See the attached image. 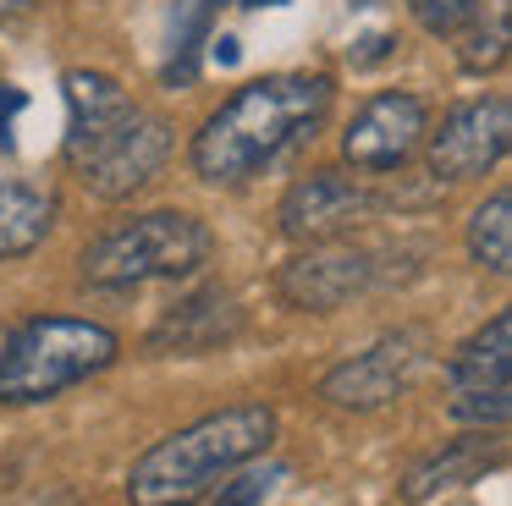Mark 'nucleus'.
Segmentation results:
<instances>
[{
	"label": "nucleus",
	"mask_w": 512,
	"mask_h": 506,
	"mask_svg": "<svg viewBox=\"0 0 512 506\" xmlns=\"http://www.w3.org/2000/svg\"><path fill=\"white\" fill-rule=\"evenodd\" d=\"M331 94V77L320 72H281L243 83L193 132V171L215 187H237L259 176L276 154L320 132V121L331 116Z\"/></svg>",
	"instance_id": "nucleus-1"
},
{
	"label": "nucleus",
	"mask_w": 512,
	"mask_h": 506,
	"mask_svg": "<svg viewBox=\"0 0 512 506\" xmlns=\"http://www.w3.org/2000/svg\"><path fill=\"white\" fill-rule=\"evenodd\" d=\"M276 440V413L265 402H237L177 435L155 440L127 473V501L133 506H193L215 479L254 462Z\"/></svg>",
	"instance_id": "nucleus-2"
},
{
	"label": "nucleus",
	"mask_w": 512,
	"mask_h": 506,
	"mask_svg": "<svg viewBox=\"0 0 512 506\" xmlns=\"http://www.w3.org/2000/svg\"><path fill=\"white\" fill-rule=\"evenodd\" d=\"M116 352H122V341H116L111 325L72 314H39L28 325H17L0 347V402L12 407L50 402L67 385L111 369Z\"/></svg>",
	"instance_id": "nucleus-3"
},
{
	"label": "nucleus",
	"mask_w": 512,
	"mask_h": 506,
	"mask_svg": "<svg viewBox=\"0 0 512 506\" xmlns=\"http://www.w3.org/2000/svg\"><path fill=\"white\" fill-rule=\"evenodd\" d=\"M215 253V237L188 209H149L127 226L105 231L83 248V281L89 286H144L166 275H193Z\"/></svg>",
	"instance_id": "nucleus-4"
},
{
	"label": "nucleus",
	"mask_w": 512,
	"mask_h": 506,
	"mask_svg": "<svg viewBox=\"0 0 512 506\" xmlns=\"http://www.w3.org/2000/svg\"><path fill=\"white\" fill-rule=\"evenodd\" d=\"M507 143H512V105H507V94L468 99V105L446 110L441 127L430 132V171L441 176V182L485 176L490 165L507 154Z\"/></svg>",
	"instance_id": "nucleus-5"
},
{
	"label": "nucleus",
	"mask_w": 512,
	"mask_h": 506,
	"mask_svg": "<svg viewBox=\"0 0 512 506\" xmlns=\"http://www.w3.org/2000/svg\"><path fill=\"white\" fill-rule=\"evenodd\" d=\"M166 160H171V127L160 116H149V110L133 105V116H127L78 171H83V187H89L94 198L116 204V198L138 193L144 182H155Z\"/></svg>",
	"instance_id": "nucleus-6"
},
{
	"label": "nucleus",
	"mask_w": 512,
	"mask_h": 506,
	"mask_svg": "<svg viewBox=\"0 0 512 506\" xmlns=\"http://www.w3.org/2000/svg\"><path fill=\"white\" fill-rule=\"evenodd\" d=\"M430 132V105L419 94H402V88H386L375 94L342 132V154L358 171H397V165L413 160L419 138Z\"/></svg>",
	"instance_id": "nucleus-7"
},
{
	"label": "nucleus",
	"mask_w": 512,
	"mask_h": 506,
	"mask_svg": "<svg viewBox=\"0 0 512 506\" xmlns=\"http://www.w3.org/2000/svg\"><path fill=\"white\" fill-rule=\"evenodd\" d=\"M369 275H375V253L353 248V242H314L309 253L281 264L276 292L287 308H303V314H331L342 308L353 292H364Z\"/></svg>",
	"instance_id": "nucleus-8"
},
{
	"label": "nucleus",
	"mask_w": 512,
	"mask_h": 506,
	"mask_svg": "<svg viewBox=\"0 0 512 506\" xmlns=\"http://www.w3.org/2000/svg\"><path fill=\"white\" fill-rule=\"evenodd\" d=\"M419 336L397 330V336H380L369 352H353L347 363H336L320 380V396L331 407H347V413H375V407L397 402L408 374L419 369Z\"/></svg>",
	"instance_id": "nucleus-9"
},
{
	"label": "nucleus",
	"mask_w": 512,
	"mask_h": 506,
	"mask_svg": "<svg viewBox=\"0 0 512 506\" xmlns=\"http://www.w3.org/2000/svg\"><path fill=\"white\" fill-rule=\"evenodd\" d=\"M369 209H375V198L358 182H347L342 171H309L281 198V231L314 248V242H336L342 231H353Z\"/></svg>",
	"instance_id": "nucleus-10"
},
{
	"label": "nucleus",
	"mask_w": 512,
	"mask_h": 506,
	"mask_svg": "<svg viewBox=\"0 0 512 506\" xmlns=\"http://www.w3.org/2000/svg\"><path fill=\"white\" fill-rule=\"evenodd\" d=\"M133 116V99L105 72H67V160L83 165L122 121Z\"/></svg>",
	"instance_id": "nucleus-11"
},
{
	"label": "nucleus",
	"mask_w": 512,
	"mask_h": 506,
	"mask_svg": "<svg viewBox=\"0 0 512 506\" xmlns=\"http://www.w3.org/2000/svg\"><path fill=\"white\" fill-rule=\"evenodd\" d=\"M237 325H243V314H237L232 292L204 286V292L182 297V303L160 319L155 336H149V352H182V358H199V352H215L221 341H232Z\"/></svg>",
	"instance_id": "nucleus-12"
},
{
	"label": "nucleus",
	"mask_w": 512,
	"mask_h": 506,
	"mask_svg": "<svg viewBox=\"0 0 512 506\" xmlns=\"http://www.w3.org/2000/svg\"><path fill=\"white\" fill-rule=\"evenodd\" d=\"M501 435V429H496ZM490 435L485 440V429L479 435H463V440H446L435 457H424V462H413L408 468V479H402V501L408 506H419V501H430V495H441V490H457V484H474L485 468H496L501 462V440Z\"/></svg>",
	"instance_id": "nucleus-13"
},
{
	"label": "nucleus",
	"mask_w": 512,
	"mask_h": 506,
	"mask_svg": "<svg viewBox=\"0 0 512 506\" xmlns=\"http://www.w3.org/2000/svg\"><path fill=\"white\" fill-rule=\"evenodd\" d=\"M507 374H512V314H496L485 330H474L446 363L452 391H507Z\"/></svg>",
	"instance_id": "nucleus-14"
},
{
	"label": "nucleus",
	"mask_w": 512,
	"mask_h": 506,
	"mask_svg": "<svg viewBox=\"0 0 512 506\" xmlns=\"http://www.w3.org/2000/svg\"><path fill=\"white\" fill-rule=\"evenodd\" d=\"M56 220V198L23 176H0V259H23L45 242Z\"/></svg>",
	"instance_id": "nucleus-15"
},
{
	"label": "nucleus",
	"mask_w": 512,
	"mask_h": 506,
	"mask_svg": "<svg viewBox=\"0 0 512 506\" xmlns=\"http://www.w3.org/2000/svg\"><path fill=\"white\" fill-rule=\"evenodd\" d=\"M468 259L490 275L512 270V193L507 187H496V193L468 215Z\"/></svg>",
	"instance_id": "nucleus-16"
},
{
	"label": "nucleus",
	"mask_w": 512,
	"mask_h": 506,
	"mask_svg": "<svg viewBox=\"0 0 512 506\" xmlns=\"http://www.w3.org/2000/svg\"><path fill=\"white\" fill-rule=\"evenodd\" d=\"M276 484H287V462H254V468H243V462H237L232 484L215 495V506H259L270 490H276Z\"/></svg>",
	"instance_id": "nucleus-17"
},
{
	"label": "nucleus",
	"mask_w": 512,
	"mask_h": 506,
	"mask_svg": "<svg viewBox=\"0 0 512 506\" xmlns=\"http://www.w3.org/2000/svg\"><path fill=\"white\" fill-rule=\"evenodd\" d=\"M446 413L457 424H474V429H507L512 418V391H452V407Z\"/></svg>",
	"instance_id": "nucleus-18"
},
{
	"label": "nucleus",
	"mask_w": 512,
	"mask_h": 506,
	"mask_svg": "<svg viewBox=\"0 0 512 506\" xmlns=\"http://www.w3.org/2000/svg\"><path fill=\"white\" fill-rule=\"evenodd\" d=\"M501 55H507V11H496L490 28L474 22L468 39H463V66L468 72H490V66H501Z\"/></svg>",
	"instance_id": "nucleus-19"
},
{
	"label": "nucleus",
	"mask_w": 512,
	"mask_h": 506,
	"mask_svg": "<svg viewBox=\"0 0 512 506\" xmlns=\"http://www.w3.org/2000/svg\"><path fill=\"white\" fill-rule=\"evenodd\" d=\"M408 6H413V17H419V28L457 33L463 22L479 17V6H485V0H408Z\"/></svg>",
	"instance_id": "nucleus-20"
},
{
	"label": "nucleus",
	"mask_w": 512,
	"mask_h": 506,
	"mask_svg": "<svg viewBox=\"0 0 512 506\" xmlns=\"http://www.w3.org/2000/svg\"><path fill=\"white\" fill-rule=\"evenodd\" d=\"M0 506H83V501H78V490H72V484H34V490L6 495Z\"/></svg>",
	"instance_id": "nucleus-21"
},
{
	"label": "nucleus",
	"mask_w": 512,
	"mask_h": 506,
	"mask_svg": "<svg viewBox=\"0 0 512 506\" xmlns=\"http://www.w3.org/2000/svg\"><path fill=\"white\" fill-rule=\"evenodd\" d=\"M28 105V94L17 83H0V149H12V121H17V110Z\"/></svg>",
	"instance_id": "nucleus-22"
},
{
	"label": "nucleus",
	"mask_w": 512,
	"mask_h": 506,
	"mask_svg": "<svg viewBox=\"0 0 512 506\" xmlns=\"http://www.w3.org/2000/svg\"><path fill=\"white\" fill-rule=\"evenodd\" d=\"M23 11H28V0H0V28H6L12 17H23Z\"/></svg>",
	"instance_id": "nucleus-23"
},
{
	"label": "nucleus",
	"mask_w": 512,
	"mask_h": 506,
	"mask_svg": "<svg viewBox=\"0 0 512 506\" xmlns=\"http://www.w3.org/2000/svg\"><path fill=\"white\" fill-rule=\"evenodd\" d=\"M215 55H221V61L232 66V61H237V39H221V44H215Z\"/></svg>",
	"instance_id": "nucleus-24"
},
{
	"label": "nucleus",
	"mask_w": 512,
	"mask_h": 506,
	"mask_svg": "<svg viewBox=\"0 0 512 506\" xmlns=\"http://www.w3.org/2000/svg\"><path fill=\"white\" fill-rule=\"evenodd\" d=\"M243 6H281V0H243Z\"/></svg>",
	"instance_id": "nucleus-25"
}]
</instances>
